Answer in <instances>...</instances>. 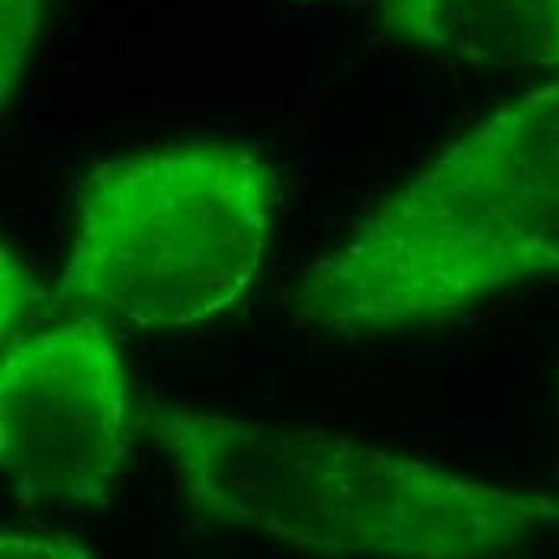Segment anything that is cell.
Segmentation results:
<instances>
[{"label": "cell", "mask_w": 559, "mask_h": 559, "mask_svg": "<svg viewBox=\"0 0 559 559\" xmlns=\"http://www.w3.org/2000/svg\"><path fill=\"white\" fill-rule=\"evenodd\" d=\"M0 559H94L91 550L64 540V537H43L23 531H3L0 537Z\"/></svg>", "instance_id": "ba28073f"}, {"label": "cell", "mask_w": 559, "mask_h": 559, "mask_svg": "<svg viewBox=\"0 0 559 559\" xmlns=\"http://www.w3.org/2000/svg\"><path fill=\"white\" fill-rule=\"evenodd\" d=\"M280 174L228 142L112 158L84 180L56 299L135 329H193L261 277Z\"/></svg>", "instance_id": "3957f363"}, {"label": "cell", "mask_w": 559, "mask_h": 559, "mask_svg": "<svg viewBox=\"0 0 559 559\" xmlns=\"http://www.w3.org/2000/svg\"><path fill=\"white\" fill-rule=\"evenodd\" d=\"M200 511L322 557L496 559L559 524V502L316 428L152 408Z\"/></svg>", "instance_id": "7a4b0ae2"}, {"label": "cell", "mask_w": 559, "mask_h": 559, "mask_svg": "<svg viewBox=\"0 0 559 559\" xmlns=\"http://www.w3.org/2000/svg\"><path fill=\"white\" fill-rule=\"evenodd\" d=\"M550 274H559V81L415 170L309 271L296 306L332 332H392L448 322Z\"/></svg>", "instance_id": "6da1fadb"}, {"label": "cell", "mask_w": 559, "mask_h": 559, "mask_svg": "<svg viewBox=\"0 0 559 559\" xmlns=\"http://www.w3.org/2000/svg\"><path fill=\"white\" fill-rule=\"evenodd\" d=\"M383 20L435 56L559 71V0H386Z\"/></svg>", "instance_id": "5b68a950"}, {"label": "cell", "mask_w": 559, "mask_h": 559, "mask_svg": "<svg viewBox=\"0 0 559 559\" xmlns=\"http://www.w3.org/2000/svg\"><path fill=\"white\" fill-rule=\"evenodd\" d=\"M132 448V395L107 319L74 312L0 350V466L23 502L104 504Z\"/></svg>", "instance_id": "277c9868"}, {"label": "cell", "mask_w": 559, "mask_h": 559, "mask_svg": "<svg viewBox=\"0 0 559 559\" xmlns=\"http://www.w3.org/2000/svg\"><path fill=\"white\" fill-rule=\"evenodd\" d=\"M49 0H0V91L3 107L13 100L20 78L26 74Z\"/></svg>", "instance_id": "8992f818"}, {"label": "cell", "mask_w": 559, "mask_h": 559, "mask_svg": "<svg viewBox=\"0 0 559 559\" xmlns=\"http://www.w3.org/2000/svg\"><path fill=\"white\" fill-rule=\"evenodd\" d=\"M39 296H43V289L33 283V277L20 267V261L3 245V258H0V302H3L0 306V322H3V341L26 332V322L39 309Z\"/></svg>", "instance_id": "52a82bcc"}]
</instances>
